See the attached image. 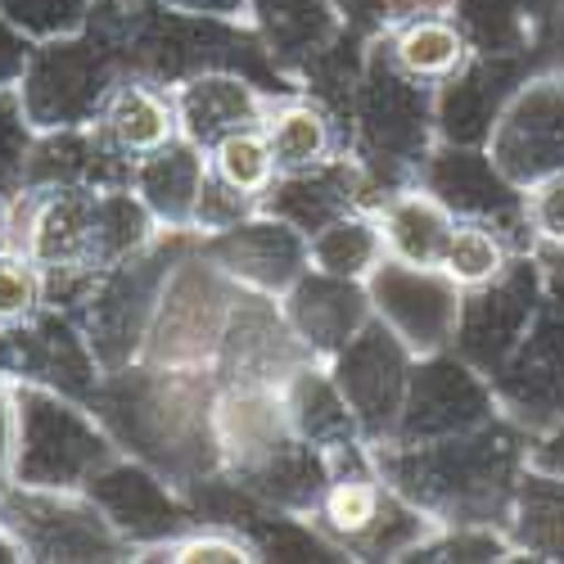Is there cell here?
Here are the masks:
<instances>
[{"mask_svg": "<svg viewBox=\"0 0 564 564\" xmlns=\"http://www.w3.org/2000/svg\"><path fill=\"white\" fill-rule=\"evenodd\" d=\"M90 406L113 434L118 452L159 469L172 488L195 492L221 475L213 370L131 361L105 375Z\"/></svg>", "mask_w": 564, "mask_h": 564, "instance_id": "obj_1", "label": "cell"}, {"mask_svg": "<svg viewBox=\"0 0 564 564\" xmlns=\"http://www.w3.org/2000/svg\"><path fill=\"white\" fill-rule=\"evenodd\" d=\"M159 235L131 185L23 191L10 204V245L45 271V303L73 312L105 267Z\"/></svg>", "mask_w": 564, "mask_h": 564, "instance_id": "obj_2", "label": "cell"}, {"mask_svg": "<svg viewBox=\"0 0 564 564\" xmlns=\"http://www.w3.org/2000/svg\"><path fill=\"white\" fill-rule=\"evenodd\" d=\"M533 434L501 411L479 430L434 443H384L375 447L380 475L411 497L430 520L443 524H492L501 529L520 475L529 469Z\"/></svg>", "mask_w": 564, "mask_h": 564, "instance_id": "obj_3", "label": "cell"}, {"mask_svg": "<svg viewBox=\"0 0 564 564\" xmlns=\"http://www.w3.org/2000/svg\"><path fill=\"white\" fill-rule=\"evenodd\" d=\"M438 145L434 86L411 82L384 55L380 36L366 45V59L348 100V150L366 172L370 208L384 195L415 185L430 150Z\"/></svg>", "mask_w": 564, "mask_h": 564, "instance_id": "obj_4", "label": "cell"}, {"mask_svg": "<svg viewBox=\"0 0 564 564\" xmlns=\"http://www.w3.org/2000/svg\"><path fill=\"white\" fill-rule=\"evenodd\" d=\"M312 524L348 560H411L438 533L430 514L380 475L375 447L330 460V484L312 510Z\"/></svg>", "mask_w": 564, "mask_h": 564, "instance_id": "obj_5", "label": "cell"}, {"mask_svg": "<svg viewBox=\"0 0 564 564\" xmlns=\"http://www.w3.org/2000/svg\"><path fill=\"white\" fill-rule=\"evenodd\" d=\"M195 240L199 235L159 230L150 245H140L122 262L105 267L86 285V294L77 299V307L68 316L82 325V335H86L90 352H96V361L105 366V375L140 361L167 275L185 253L195 249Z\"/></svg>", "mask_w": 564, "mask_h": 564, "instance_id": "obj_6", "label": "cell"}, {"mask_svg": "<svg viewBox=\"0 0 564 564\" xmlns=\"http://www.w3.org/2000/svg\"><path fill=\"white\" fill-rule=\"evenodd\" d=\"M122 456L96 406L45 384H14V484L86 488Z\"/></svg>", "mask_w": 564, "mask_h": 564, "instance_id": "obj_7", "label": "cell"}, {"mask_svg": "<svg viewBox=\"0 0 564 564\" xmlns=\"http://www.w3.org/2000/svg\"><path fill=\"white\" fill-rule=\"evenodd\" d=\"M0 524L10 529L28 564H122L131 542L109 524L86 488H28L0 497Z\"/></svg>", "mask_w": 564, "mask_h": 564, "instance_id": "obj_8", "label": "cell"}, {"mask_svg": "<svg viewBox=\"0 0 564 564\" xmlns=\"http://www.w3.org/2000/svg\"><path fill=\"white\" fill-rule=\"evenodd\" d=\"M240 294L245 290L217 262H208L195 240V249L167 275L140 361L176 366V370H213V357L221 348L226 321L235 303H240Z\"/></svg>", "mask_w": 564, "mask_h": 564, "instance_id": "obj_9", "label": "cell"}, {"mask_svg": "<svg viewBox=\"0 0 564 564\" xmlns=\"http://www.w3.org/2000/svg\"><path fill=\"white\" fill-rule=\"evenodd\" d=\"M542 307H546L542 258H538V249H520L510 258V267L501 275H492L488 285L465 290L452 348L492 380L506 366V357L520 348V339L533 330Z\"/></svg>", "mask_w": 564, "mask_h": 564, "instance_id": "obj_10", "label": "cell"}, {"mask_svg": "<svg viewBox=\"0 0 564 564\" xmlns=\"http://www.w3.org/2000/svg\"><path fill=\"white\" fill-rule=\"evenodd\" d=\"M497 415H501V402L488 375L469 366L456 348H443L430 357H415L393 443L452 438V434L488 425Z\"/></svg>", "mask_w": 564, "mask_h": 564, "instance_id": "obj_11", "label": "cell"}, {"mask_svg": "<svg viewBox=\"0 0 564 564\" xmlns=\"http://www.w3.org/2000/svg\"><path fill=\"white\" fill-rule=\"evenodd\" d=\"M411 366H415V352L380 321H370L361 335H352L325 361V370H330V380L339 384L357 430L370 447L393 443L398 415L406 402V384H411Z\"/></svg>", "mask_w": 564, "mask_h": 564, "instance_id": "obj_12", "label": "cell"}, {"mask_svg": "<svg viewBox=\"0 0 564 564\" xmlns=\"http://www.w3.org/2000/svg\"><path fill=\"white\" fill-rule=\"evenodd\" d=\"M0 375L23 384H45L90 402L105 380V366L90 352L82 325L45 303L28 321H0Z\"/></svg>", "mask_w": 564, "mask_h": 564, "instance_id": "obj_13", "label": "cell"}, {"mask_svg": "<svg viewBox=\"0 0 564 564\" xmlns=\"http://www.w3.org/2000/svg\"><path fill=\"white\" fill-rule=\"evenodd\" d=\"M366 294H370L375 321L389 325L415 357L452 348L465 290L443 267H415L402 258H384L370 271Z\"/></svg>", "mask_w": 564, "mask_h": 564, "instance_id": "obj_14", "label": "cell"}, {"mask_svg": "<svg viewBox=\"0 0 564 564\" xmlns=\"http://www.w3.org/2000/svg\"><path fill=\"white\" fill-rule=\"evenodd\" d=\"M484 150L520 191L564 172V68L529 73Z\"/></svg>", "mask_w": 564, "mask_h": 564, "instance_id": "obj_15", "label": "cell"}, {"mask_svg": "<svg viewBox=\"0 0 564 564\" xmlns=\"http://www.w3.org/2000/svg\"><path fill=\"white\" fill-rule=\"evenodd\" d=\"M86 492L96 497V506L109 514V524L131 542L135 555H145L181 533H191L195 524H204L191 492L172 488L159 469L140 465L131 456H113L100 475L86 484Z\"/></svg>", "mask_w": 564, "mask_h": 564, "instance_id": "obj_16", "label": "cell"}, {"mask_svg": "<svg viewBox=\"0 0 564 564\" xmlns=\"http://www.w3.org/2000/svg\"><path fill=\"white\" fill-rule=\"evenodd\" d=\"M415 181L425 185L434 199H443L456 221L497 226L520 249H533L529 221H524V191L514 181H506V172L492 163V154L484 145H452V140H438Z\"/></svg>", "mask_w": 564, "mask_h": 564, "instance_id": "obj_17", "label": "cell"}, {"mask_svg": "<svg viewBox=\"0 0 564 564\" xmlns=\"http://www.w3.org/2000/svg\"><path fill=\"white\" fill-rule=\"evenodd\" d=\"M199 253L217 262L245 294H267V299H285L294 280L312 267L307 235L267 208L249 213L245 221L226 230L199 235Z\"/></svg>", "mask_w": 564, "mask_h": 564, "instance_id": "obj_18", "label": "cell"}, {"mask_svg": "<svg viewBox=\"0 0 564 564\" xmlns=\"http://www.w3.org/2000/svg\"><path fill=\"white\" fill-rule=\"evenodd\" d=\"M303 361L307 348L290 330L280 299L240 294L213 357V380L217 389H285V380Z\"/></svg>", "mask_w": 564, "mask_h": 564, "instance_id": "obj_19", "label": "cell"}, {"mask_svg": "<svg viewBox=\"0 0 564 564\" xmlns=\"http://www.w3.org/2000/svg\"><path fill=\"white\" fill-rule=\"evenodd\" d=\"M501 411L533 438L564 420V312L546 299L533 330L492 375Z\"/></svg>", "mask_w": 564, "mask_h": 564, "instance_id": "obj_20", "label": "cell"}, {"mask_svg": "<svg viewBox=\"0 0 564 564\" xmlns=\"http://www.w3.org/2000/svg\"><path fill=\"white\" fill-rule=\"evenodd\" d=\"M249 28L290 86H307L312 73L335 59L352 32L335 0H249Z\"/></svg>", "mask_w": 564, "mask_h": 564, "instance_id": "obj_21", "label": "cell"}, {"mask_svg": "<svg viewBox=\"0 0 564 564\" xmlns=\"http://www.w3.org/2000/svg\"><path fill=\"white\" fill-rule=\"evenodd\" d=\"M529 55H469V64L434 90L438 140L452 145H488V135L514 90L529 82Z\"/></svg>", "mask_w": 564, "mask_h": 564, "instance_id": "obj_22", "label": "cell"}, {"mask_svg": "<svg viewBox=\"0 0 564 564\" xmlns=\"http://www.w3.org/2000/svg\"><path fill=\"white\" fill-rule=\"evenodd\" d=\"M280 312H285L290 330L299 335L307 357H316V361H330L352 335H361L366 325L375 321L366 280L325 275L316 267H307L294 280L290 294L280 299Z\"/></svg>", "mask_w": 564, "mask_h": 564, "instance_id": "obj_23", "label": "cell"}, {"mask_svg": "<svg viewBox=\"0 0 564 564\" xmlns=\"http://www.w3.org/2000/svg\"><path fill=\"white\" fill-rule=\"evenodd\" d=\"M172 105H176L181 135L195 140L199 150H213L221 135L262 127L271 90H262L245 73L208 68V73H195V77H181L172 86Z\"/></svg>", "mask_w": 564, "mask_h": 564, "instance_id": "obj_24", "label": "cell"}, {"mask_svg": "<svg viewBox=\"0 0 564 564\" xmlns=\"http://www.w3.org/2000/svg\"><path fill=\"white\" fill-rule=\"evenodd\" d=\"M131 159L118 154L100 122L36 131L28 191H82V185H131Z\"/></svg>", "mask_w": 564, "mask_h": 564, "instance_id": "obj_25", "label": "cell"}, {"mask_svg": "<svg viewBox=\"0 0 564 564\" xmlns=\"http://www.w3.org/2000/svg\"><path fill=\"white\" fill-rule=\"evenodd\" d=\"M208 185V150H199L195 140H167L154 154L135 159L131 167V191L145 204V213L154 217L159 230H185L195 235V217H199V199Z\"/></svg>", "mask_w": 564, "mask_h": 564, "instance_id": "obj_26", "label": "cell"}, {"mask_svg": "<svg viewBox=\"0 0 564 564\" xmlns=\"http://www.w3.org/2000/svg\"><path fill=\"white\" fill-rule=\"evenodd\" d=\"M290 438H299V430L280 389H217V443L226 479L262 465Z\"/></svg>", "mask_w": 564, "mask_h": 564, "instance_id": "obj_27", "label": "cell"}, {"mask_svg": "<svg viewBox=\"0 0 564 564\" xmlns=\"http://www.w3.org/2000/svg\"><path fill=\"white\" fill-rule=\"evenodd\" d=\"M262 131H267V145L275 154L280 176L312 172L321 163L348 154V127H344V118L330 105H325V100L307 96V90H285V96H271L267 118H262Z\"/></svg>", "mask_w": 564, "mask_h": 564, "instance_id": "obj_28", "label": "cell"}, {"mask_svg": "<svg viewBox=\"0 0 564 564\" xmlns=\"http://www.w3.org/2000/svg\"><path fill=\"white\" fill-rule=\"evenodd\" d=\"M267 213L294 221L303 235L321 230L325 221H335L352 208H370V185H366V172L361 163L348 154L321 163L312 172H290V176H275V185L262 199Z\"/></svg>", "mask_w": 564, "mask_h": 564, "instance_id": "obj_29", "label": "cell"}, {"mask_svg": "<svg viewBox=\"0 0 564 564\" xmlns=\"http://www.w3.org/2000/svg\"><path fill=\"white\" fill-rule=\"evenodd\" d=\"M384 55L393 59V68H402L411 82L425 86H443L452 82L465 64H469V41L460 32V23L447 10H415V14H398L384 32H380Z\"/></svg>", "mask_w": 564, "mask_h": 564, "instance_id": "obj_30", "label": "cell"}, {"mask_svg": "<svg viewBox=\"0 0 564 564\" xmlns=\"http://www.w3.org/2000/svg\"><path fill=\"white\" fill-rule=\"evenodd\" d=\"M100 131L105 140L127 154L131 163L154 154L159 145L181 135V122H176V105H172V86L154 82V77H140V73H127L100 109Z\"/></svg>", "mask_w": 564, "mask_h": 564, "instance_id": "obj_31", "label": "cell"}, {"mask_svg": "<svg viewBox=\"0 0 564 564\" xmlns=\"http://www.w3.org/2000/svg\"><path fill=\"white\" fill-rule=\"evenodd\" d=\"M285 406H290V420L299 438H307L312 447H321L325 456H344V452H357V447H370L357 430V420L339 393V384L330 380V370H325V361L307 357L290 380H285Z\"/></svg>", "mask_w": 564, "mask_h": 564, "instance_id": "obj_32", "label": "cell"}, {"mask_svg": "<svg viewBox=\"0 0 564 564\" xmlns=\"http://www.w3.org/2000/svg\"><path fill=\"white\" fill-rule=\"evenodd\" d=\"M370 213H375V221H380V230H384L389 258H402V262H415V267H438L443 262V249L452 240L456 217L420 181L402 185V191H393V195H384Z\"/></svg>", "mask_w": 564, "mask_h": 564, "instance_id": "obj_33", "label": "cell"}, {"mask_svg": "<svg viewBox=\"0 0 564 564\" xmlns=\"http://www.w3.org/2000/svg\"><path fill=\"white\" fill-rule=\"evenodd\" d=\"M501 529L514 560L564 564V475H551L529 460Z\"/></svg>", "mask_w": 564, "mask_h": 564, "instance_id": "obj_34", "label": "cell"}, {"mask_svg": "<svg viewBox=\"0 0 564 564\" xmlns=\"http://www.w3.org/2000/svg\"><path fill=\"white\" fill-rule=\"evenodd\" d=\"M475 55H538L546 32L533 23L524 0H447Z\"/></svg>", "mask_w": 564, "mask_h": 564, "instance_id": "obj_35", "label": "cell"}, {"mask_svg": "<svg viewBox=\"0 0 564 564\" xmlns=\"http://www.w3.org/2000/svg\"><path fill=\"white\" fill-rule=\"evenodd\" d=\"M312 267L325 275H344V280H370V271L389 258L384 249V230L375 221L370 208H352L335 221H325L321 230L307 235Z\"/></svg>", "mask_w": 564, "mask_h": 564, "instance_id": "obj_36", "label": "cell"}, {"mask_svg": "<svg viewBox=\"0 0 564 564\" xmlns=\"http://www.w3.org/2000/svg\"><path fill=\"white\" fill-rule=\"evenodd\" d=\"M514 253H520V245H514L510 235H501L497 226H484V221H456L438 267L456 280L460 290H475V285H488L492 275H501V271L510 267Z\"/></svg>", "mask_w": 564, "mask_h": 564, "instance_id": "obj_37", "label": "cell"}, {"mask_svg": "<svg viewBox=\"0 0 564 564\" xmlns=\"http://www.w3.org/2000/svg\"><path fill=\"white\" fill-rule=\"evenodd\" d=\"M208 172L217 181H226L230 191H240L249 199H267V191L275 185L280 167H275V154L267 145V131L262 127H249V131H235V135H221L217 145L208 150Z\"/></svg>", "mask_w": 564, "mask_h": 564, "instance_id": "obj_38", "label": "cell"}, {"mask_svg": "<svg viewBox=\"0 0 564 564\" xmlns=\"http://www.w3.org/2000/svg\"><path fill=\"white\" fill-rule=\"evenodd\" d=\"M140 564H150V560H167V564H253L258 551L253 542L240 533V529H230V524H195L191 533H181L145 555H135Z\"/></svg>", "mask_w": 564, "mask_h": 564, "instance_id": "obj_39", "label": "cell"}, {"mask_svg": "<svg viewBox=\"0 0 564 564\" xmlns=\"http://www.w3.org/2000/svg\"><path fill=\"white\" fill-rule=\"evenodd\" d=\"M36 145V127L23 109L19 86L0 90V199H19L28 191V163Z\"/></svg>", "mask_w": 564, "mask_h": 564, "instance_id": "obj_40", "label": "cell"}, {"mask_svg": "<svg viewBox=\"0 0 564 564\" xmlns=\"http://www.w3.org/2000/svg\"><path fill=\"white\" fill-rule=\"evenodd\" d=\"M411 560H425V564H501L514 560L506 529L492 524H443L425 546H420Z\"/></svg>", "mask_w": 564, "mask_h": 564, "instance_id": "obj_41", "label": "cell"}, {"mask_svg": "<svg viewBox=\"0 0 564 564\" xmlns=\"http://www.w3.org/2000/svg\"><path fill=\"white\" fill-rule=\"evenodd\" d=\"M90 10H96V0H0V14H6L32 45L82 32Z\"/></svg>", "mask_w": 564, "mask_h": 564, "instance_id": "obj_42", "label": "cell"}, {"mask_svg": "<svg viewBox=\"0 0 564 564\" xmlns=\"http://www.w3.org/2000/svg\"><path fill=\"white\" fill-rule=\"evenodd\" d=\"M45 307V271L23 249H0V321H28Z\"/></svg>", "mask_w": 564, "mask_h": 564, "instance_id": "obj_43", "label": "cell"}, {"mask_svg": "<svg viewBox=\"0 0 564 564\" xmlns=\"http://www.w3.org/2000/svg\"><path fill=\"white\" fill-rule=\"evenodd\" d=\"M524 221H529V245L538 253H564V172L529 185Z\"/></svg>", "mask_w": 564, "mask_h": 564, "instance_id": "obj_44", "label": "cell"}, {"mask_svg": "<svg viewBox=\"0 0 564 564\" xmlns=\"http://www.w3.org/2000/svg\"><path fill=\"white\" fill-rule=\"evenodd\" d=\"M262 204L240 195V191H230L226 181H217L208 172V185H204V199H199V217H195V235H213V230H226L235 221H245L249 213H258Z\"/></svg>", "mask_w": 564, "mask_h": 564, "instance_id": "obj_45", "label": "cell"}, {"mask_svg": "<svg viewBox=\"0 0 564 564\" xmlns=\"http://www.w3.org/2000/svg\"><path fill=\"white\" fill-rule=\"evenodd\" d=\"M28 55H32V41H28V36H23L6 14H0V90L23 82Z\"/></svg>", "mask_w": 564, "mask_h": 564, "instance_id": "obj_46", "label": "cell"}, {"mask_svg": "<svg viewBox=\"0 0 564 564\" xmlns=\"http://www.w3.org/2000/svg\"><path fill=\"white\" fill-rule=\"evenodd\" d=\"M344 23L361 36H380L398 14H393V0H335Z\"/></svg>", "mask_w": 564, "mask_h": 564, "instance_id": "obj_47", "label": "cell"}, {"mask_svg": "<svg viewBox=\"0 0 564 564\" xmlns=\"http://www.w3.org/2000/svg\"><path fill=\"white\" fill-rule=\"evenodd\" d=\"M14 488V380L0 375V497Z\"/></svg>", "mask_w": 564, "mask_h": 564, "instance_id": "obj_48", "label": "cell"}, {"mask_svg": "<svg viewBox=\"0 0 564 564\" xmlns=\"http://www.w3.org/2000/svg\"><path fill=\"white\" fill-rule=\"evenodd\" d=\"M163 10L195 14V19H226V23H249V0H154Z\"/></svg>", "mask_w": 564, "mask_h": 564, "instance_id": "obj_49", "label": "cell"}, {"mask_svg": "<svg viewBox=\"0 0 564 564\" xmlns=\"http://www.w3.org/2000/svg\"><path fill=\"white\" fill-rule=\"evenodd\" d=\"M529 460H533L538 469H551V475H564V420H560L555 430H546V434L533 438Z\"/></svg>", "mask_w": 564, "mask_h": 564, "instance_id": "obj_50", "label": "cell"}, {"mask_svg": "<svg viewBox=\"0 0 564 564\" xmlns=\"http://www.w3.org/2000/svg\"><path fill=\"white\" fill-rule=\"evenodd\" d=\"M542 258V275H546V299L564 312V253H538Z\"/></svg>", "mask_w": 564, "mask_h": 564, "instance_id": "obj_51", "label": "cell"}, {"mask_svg": "<svg viewBox=\"0 0 564 564\" xmlns=\"http://www.w3.org/2000/svg\"><path fill=\"white\" fill-rule=\"evenodd\" d=\"M524 10L533 14V23L551 36L555 28H560V19H564V0H524Z\"/></svg>", "mask_w": 564, "mask_h": 564, "instance_id": "obj_52", "label": "cell"}, {"mask_svg": "<svg viewBox=\"0 0 564 564\" xmlns=\"http://www.w3.org/2000/svg\"><path fill=\"white\" fill-rule=\"evenodd\" d=\"M415 10H447V0H393V14H415Z\"/></svg>", "mask_w": 564, "mask_h": 564, "instance_id": "obj_53", "label": "cell"}, {"mask_svg": "<svg viewBox=\"0 0 564 564\" xmlns=\"http://www.w3.org/2000/svg\"><path fill=\"white\" fill-rule=\"evenodd\" d=\"M23 560V551H19V542L10 538V529L0 524V564H19Z\"/></svg>", "mask_w": 564, "mask_h": 564, "instance_id": "obj_54", "label": "cell"}, {"mask_svg": "<svg viewBox=\"0 0 564 564\" xmlns=\"http://www.w3.org/2000/svg\"><path fill=\"white\" fill-rule=\"evenodd\" d=\"M0 249H10V199H0Z\"/></svg>", "mask_w": 564, "mask_h": 564, "instance_id": "obj_55", "label": "cell"}]
</instances>
